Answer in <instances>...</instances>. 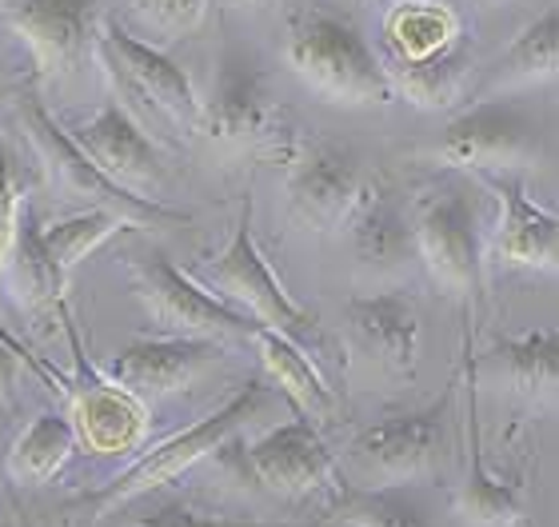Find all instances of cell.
I'll return each mask as SVG.
<instances>
[{
	"label": "cell",
	"mask_w": 559,
	"mask_h": 527,
	"mask_svg": "<svg viewBox=\"0 0 559 527\" xmlns=\"http://www.w3.org/2000/svg\"><path fill=\"white\" fill-rule=\"evenodd\" d=\"M269 399H272L269 384H260V380L245 384L221 411H212L209 420L192 423L188 432L164 440L160 447H152L148 456H140L136 464H132L124 476H117L108 488L84 495L81 504L69 507L72 524L96 527L108 512H117L120 504H132L136 495H148V492H156V488H164L168 480H176V476H185L188 468H197L200 459H209L212 452H221L236 432H245L248 423L269 408Z\"/></svg>",
	"instance_id": "cell-1"
},
{
	"label": "cell",
	"mask_w": 559,
	"mask_h": 527,
	"mask_svg": "<svg viewBox=\"0 0 559 527\" xmlns=\"http://www.w3.org/2000/svg\"><path fill=\"white\" fill-rule=\"evenodd\" d=\"M288 60L316 93L332 96L340 105H388L392 100L384 60L376 57L356 24L340 21L332 12H308L292 24Z\"/></svg>",
	"instance_id": "cell-2"
},
{
	"label": "cell",
	"mask_w": 559,
	"mask_h": 527,
	"mask_svg": "<svg viewBox=\"0 0 559 527\" xmlns=\"http://www.w3.org/2000/svg\"><path fill=\"white\" fill-rule=\"evenodd\" d=\"M200 276L221 288L228 296V304L236 312H245L248 320H257L260 328H272L280 336H288L292 344L300 348H320L324 344V332H320V320L312 312H304L288 292L284 284L272 276L269 260L260 252L257 236H252V200L245 204L240 220H236V236L233 244L224 248L216 264H204Z\"/></svg>",
	"instance_id": "cell-3"
},
{
	"label": "cell",
	"mask_w": 559,
	"mask_h": 527,
	"mask_svg": "<svg viewBox=\"0 0 559 527\" xmlns=\"http://www.w3.org/2000/svg\"><path fill=\"white\" fill-rule=\"evenodd\" d=\"M455 384H448L436 404L419 411H396L364 428L348 447L352 468L376 480V488H396V483L428 480L440 468L443 447H448V423H452Z\"/></svg>",
	"instance_id": "cell-4"
},
{
	"label": "cell",
	"mask_w": 559,
	"mask_h": 527,
	"mask_svg": "<svg viewBox=\"0 0 559 527\" xmlns=\"http://www.w3.org/2000/svg\"><path fill=\"white\" fill-rule=\"evenodd\" d=\"M24 120H28V132H33L40 156H45V165L52 168V176H57L60 188H64L69 196L88 200V208L117 212V216H124L132 228H144V224H152V228H168V224L188 220L185 212H176V208H168V204H160V200L140 196V192H129V188L117 184V180H108V176L88 160V153H84L81 144L72 141L69 132L48 117L45 105H40L36 96H28Z\"/></svg>",
	"instance_id": "cell-5"
},
{
	"label": "cell",
	"mask_w": 559,
	"mask_h": 527,
	"mask_svg": "<svg viewBox=\"0 0 559 527\" xmlns=\"http://www.w3.org/2000/svg\"><path fill=\"white\" fill-rule=\"evenodd\" d=\"M129 276L140 304L148 308V316L173 336H212V340H221V336H252L260 328L257 320H248L228 300H216L209 288H200L192 276H185L164 252L132 256Z\"/></svg>",
	"instance_id": "cell-6"
},
{
	"label": "cell",
	"mask_w": 559,
	"mask_h": 527,
	"mask_svg": "<svg viewBox=\"0 0 559 527\" xmlns=\"http://www.w3.org/2000/svg\"><path fill=\"white\" fill-rule=\"evenodd\" d=\"M416 256L428 264V272L448 292L472 296L484 284V244H479V212L476 200L464 188H443L419 200L416 220Z\"/></svg>",
	"instance_id": "cell-7"
},
{
	"label": "cell",
	"mask_w": 559,
	"mask_h": 527,
	"mask_svg": "<svg viewBox=\"0 0 559 527\" xmlns=\"http://www.w3.org/2000/svg\"><path fill=\"white\" fill-rule=\"evenodd\" d=\"M544 132L536 117L515 100H479L467 112L443 129L440 160L467 172H488V168H512L524 160H536Z\"/></svg>",
	"instance_id": "cell-8"
},
{
	"label": "cell",
	"mask_w": 559,
	"mask_h": 527,
	"mask_svg": "<svg viewBox=\"0 0 559 527\" xmlns=\"http://www.w3.org/2000/svg\"><path fill=\"white\" fill-rule=\"evenodd\" d=\"M72 356H76V368L64 380L72 399V428H76V440L93 447L96 456H129L136 452L140 440L148 435V411H144V399H136L129 387H120L117 380H108L84 360L81 336L76 328H69Z\"/></svg>",
	"instance_id": "cell-9"
},
{
	"label": "cell",
	"mask_w": 559,
	"mask_h": 527,
	"mask_svg": "<svg viewBox=\"0 0 559 527\" xmlns=\"http://www.w3.org/2000/svg\"><path fill=\"white\" fill-rule=\"evenodd\" d=\"M288 200L304 224H312L320 232L348 220L356 208L368 176H364L360 156L352 148H340L332 141H304L288 156Z\"/></svg>",
	"instance_id": "cell-10"
},
{
	"label": "cell",
	"mask_w": 559,
	"mask_h": 527,
	"mask_svg": "<svg viewBox=\"0 0 559 527\" xmlns=\"http://www.w3.org/2000/svg\"><path fill=\"white\" fill-rule=\"evenodd\" d=\"M96 40H100V52H105L112 76L124 81V88H132L140 100L156 105L180 124H197L200 96L188 81V72L173 57H164L160 48L136 40L129 28H120V21H105Z\"/></svg>",
	"instance_id": "cell-11"
},
{
	"label": "cell",
	"mask_w": 559,
	"mask_h": 527,
	"mask_svg": "<svg viewBox=\"0 0 559 527\" xmlns=\"http://www.w3.org/2000/svg\"><path fill=\"white\" fill-rule=\"evenodd\" d=\"M248 468L269 492L300 500L336 483V459L308 420L280 423L245 452Z\"/></svg>",
	"instance_id": "cell-12"
},
{
	"label": "cell",
	"mask_w": 559,
	"mask_h": 527,
	"mask_svg": "<svg viewBox=\"0 0 559 527\" xmlns=\"http://www.w3.org/2000/svg\"><path fill=\"white\" fill-rule=\"evenodd\" d=\"M221 360V340L212 336H160L132 340L108 363V380L129 387L136 399H160L188 387L209 363Z\"/></svg>",
	"instance_id": "cell-13"
},
{
	"label": "cell",
	"mask_w": 559,
	"mask_h": 527,
	"mask_svg": "<svg viewBox=\"0 0 559 527\" xmlns=\"http://www.w3.org/2000/svg\"><path fill=\"white\" fill-rule=\"evenodd\" d=\"M100 0H21L9 12L16 33L33 45V57L45 76L72 72L88 57L96 40Z\"/></svg>",
	"instance_id": "cell-14"
},
{
	"label": "cell",
	"mask_w": 559,
	"mask_h": 527,
	"mask_svg": "<svg viewBox=\"0 0 559 527\" xmlns=\"http://www.w3.org/2000/svg\"><path fill=\"white\" fill-rule=\"evenodd\" d=\"M72 141L81 144L88 160L108 180L124 184L129 192H140V188H152L164 180V160L156 153V144L140 132V124L129 117V108L117 105V100H105L100 112Z\"/></svg>",
	"instance_id": "cell-15"
},
{
	"label": "cell",
	"mask_w": 559,
	"mask_h": 527,
	"mask_svg": "<svg viewBox=\"0 0 559 527\" xmlns=\"http://www.w3.org/2000/svg\"><path fill=\"white\" fill-rule=\"evenodd\" d=\"M272 105H269V81L264 69L245 52L224 57L221 76L212 84V96L200 100V129L212 141L224 144H245L269 129Z\"/></svg>",
	"instance_id": "cell-16"
},
{
	"label": "cell",
	"mask_w": 559,
	"mask_h": 527,
	"mask_svg": "<svg viewBox=\"0 0 559 527\" xmlns=\"http://www.w3.org/2000/svg\"><path fill=\"white\" fill-rule=\"evenodd\" d=\"M479 184L500 196V232H496V260L503 268H544L551 272L559 260V220L536 200H527L520 180H500L491 172H476Z\"/></svg>",
	"instance_id": "cell-17"
},
{
	"label": "cell",
	"mask_w": 559,
	"mask_h": 527,
	"mask_svg": "<svg viewBox=\"0 0 559 527\" xmlns=\"http://www.w3.org/2000/svg\"><path fill=\"white\" fill-rule=\"evenodd\" d=\"M467 372L491 387H508L527 404H548L559 380L556 328H536L520 340H496L479 360H467Z\"/></svg>",
	"instance_id": "cell-18"
},
{
	"label": "cell",
	"mask_w": 559,
	"mask_h": 527,
	"mask_svg": "<svg viewBox=\"0 0 559 527\" xmlns=\"http://www.w3.org/2000/svg\"><path fill=\"white\" fill-rule=\"evenodd\" d=\"M352 220V248H356V264L364 276H396L404 272L412 256H416V236H412V220L404 216L392 192L380 180H368L356 200V208L348 212Z\"/></svg>",
	"instance_id": "cell-19"
},
{
	"label": "cell",
	"mask_w": 559,
	"mask_h": 527,
	"mask_svg": "<svg viewBox=\"0 0 559 527\" xmlns=\"http://www.w3.org/2000/svg\"><path fill=\"white\" fill-rule=\"evenodd\" d=\"M352 340L388 372H412L419 356V316L412 300L396 292L352 296L344 304Z\"/></svg>",
	"instance_id": "cell-20"
},
{
	"label": "cell",
	"mask_w": 559,
	"mask_h": 527,
	"mask_svg": "<svg viewBox=\"0 0 559 527\" xmlns=\"http://www.w3.org/2000/svg\"><path fill=\"white\" fill-rule=\"evenodd\" d=\"M479 423H476V392H472V408H467V476L455 492V512L476 527H512L524 524V500L512 483L491 476L479 456Z\"/></svg>",
	"instance_id": "cell-21"
},
{
	"label": "cell",
	"mask_w": 559,
	"mask_h": 527,
	"mask_svg": "<svg viewBox=\"0 0 559 527\" xmlns=\"http://www.w3.org/2000/svg\"><path fill=\"white\" fill-rule=\"evenodd\" d=\"M559 64V9H548L544 16L527 24L500 57L491 60L488 72L479 76V96L515 88V84L548 81Z\"/></svg>",
	"instance_id": "cell-22"
},
{
	"label": "cell",
	"mask_w": 559,
	"mask_h": 527,
	"mask_svg": "<svg viewBox=\"0 0 559 527\" xmlns=\"http://www.w3.org/2000/svg\"><path fill=\"white\" fill-rule=\"evenodd\" d=\"M464 36L455 12L440 0H404L392 16H388V60L384 64H412V60H428L455 45Z\"/></svg>",
	"instance_id": "cell-23"
},
{
	"label": "cell",
	"mask_w": 559,
	"mask_h": 527,
	"mask_svg": "<svg viewBox=\"0 0 559 527\" xmlns=\"http://www.w3.org/2000/svg\"><path fill=\"white\" fill-rule=\"evenodd\" d=\"M248 340L257 344L260 363H264V372L272 375V384H276L296 408L308 411V416H328V411H332V392H328L324 375H320V368L304 356L300 344H292L288 336H280V332H272V328H257Z\"/></svg>",
	"instance_id": "cell-24"
},
{
	"label": "cell",
	"mask_w": 559,
	"mask_h": 527,
	"mask_svg": "<svg viewBox=\"0 0 559 527\" xmlns=\"http://www.w3.org/2000/svg\"><path fill=\"white\" fill-rule=\"evenodd\" d=\"M384 72L392 93L400 88L419 108H443L460 96L467 72H472V45H467V36H460L436 57L412 60V64H384Z\"/></svg>",
	"instance_id": "cell-25"
},
{
	"label": "cell",
	"mask_w": 559,
	"mask_h": 527,
	"mask_svg": "<svg viewBox=\"0 0 559 527\" xmlns=\"http://www.w3.org/2000/svg\"><path fill=\"white\" fill-rule=\"evenodd\" d=\"M72 447H76V428H72V420H64L57 411H40V416L16 435L12 452L4 456V471L21 483H45L64 468V459L72 456Z\"/></svg>",
	"instance_id": "cell-26"
},
{
	"label": "cell",
	"mask_w": 559,
	"mask_h": 527,
	"mask_svg": "<svg viewBox=\"0 0 559 527\" xmlns=\"http://www.w3.org/2000/svg\"><path fill=\"white\" fill-rule=\"evenodd\" d=\"M12 264V276H16V288L24 292V300L33 308H60L64 304V284L69 276L45 256V248H40V228L28 220V212H24V224L16 220V236H12V248H9V260Z\"/></svg>",
	"instance_id": "cell-27"
},
{
	"label": "cell",
	"mask_w": 559,
	"mask_h": 527,
	"mask_svg": "<svg viewBox=\"0 0 559 527\" xmlns=\"http://www.w3.org/2000/svg\"><path fill=\"white\" fill-rule=\"evenodd\" d=\"M120 228H132V224L124 220V216H117V212L84 208V212H76V216H69V220H57V224H48V228H40V248H45V256L52 260L64 276H72V268H76L88 252H96V248L105 244L112 232H120Z\"/></svg>",
	"instance_id": "cell-28"
},
{
	"label": "cell",
	"mask_w": 559,
	"mask_h": 527,
	"mask_svg": "<svg viewBox=\"0 0 559 527\" xmlns=\"http://www.w3.org/2000/svg\"><path fill=\"white\" fill-rule=\"evenodd\" d=\"M332 516L348 527H431L424 507L396 488H340Z\"/></svg>",
	"instance_id": "cell-29"
},
{
	"label": "cell",
	"mask_w": 559,
	"mask_h": 527,
	"mask_svg": "<svg viewBox=\"0 0 559 527\" xmlns=\"http://www.w3.org/2000/svg\"><path fill=\"white\" fill-rule=\"evenodd\" d=\"M136 9L148 16L160 33H192L200 21H204V9L209 0H136Z\"/></svg>",
	"instance_id": "cell-30"
},
{
	"label": "cell",
	"mask_w": 559,
	"mask_h": 527,
	"mask_svg": "<svg viewBox=\"0 0 559 527\" xmlns=\"http://www.w3.org/2000/svg\"><path fill=\"white\" fill-rule=\"evenodd\" d=\"M132 527H296V524H260V519H221V516H200L188 504L173 500V504L156 507L152 516H140Z\"/></svg>",
	"instance_id": "cell-31"
},
{
	"label": "cell",
	"mask_w": 559,
	"mask_h": 527,
	"mask_svg": "<svg viewBox=\"0 0 559 527\" xmlns=\"http://www.w3.org/2000/svg\"><path fill=\"white\" fill-rule=\"evenodd\" d=\"M16 220H21V200H16V184H12V168L0 144V268L9 260L12 236H16Z\"/></svg>",
	"instance_id": "cell-32"
},
{
	"label": "cell",
	"mask_w": 559,
	"mask_h": 527,
	"mask_svg": "<svg viewBox=\"0 0 559 527\" xmlns=\"http://www.w3.org/2000/svg\"><path fill=\"white\" fill-rule=\"evenodd\" d=\"M12 380H16V356H12V348L0 344V396L12 387Z\"/></svg>",
	"instance_id": "cell-33"
},
{
	"label": "cell",
	"mask_w": 559,
	"mask_h": 527,
	"mask_svg": "<svg viewBox=\"0 0 559 527\" xmlns=\"http://www.w3.org/2000/svg\"><path fill=\"white\" fill-rule=\"evenodd\" d=\"M0 471H4V456H0Z\"/></svg>",
	"instance_id": "cell-34"
},
{
	"label": "cell",
	"mask_w": 559,
	"mask_h": 527,
	"mask_svg": "<svg viewBox=\"0 0 559 527\" xmlns=\"http://www.w3.org/2000/svg\"><path fill=\"white\" fill-rule=\"evenodd\" d=\"M257 4H269V0H257Z\"/></svg>",
	"instance_id": "cell-35"
},
{
	"label": "cell",
	"mask_w": 559,
	"mask_h": 527,
	"mask_svg": "<svg viewBox=\"0 0 559 527\" xmlns=\"http://www.w3.org/2000/svg\"><path fill=\"white\" fill-rule=\"evenodd\" d=\"M524 527H532V524H527V519H524Z\"/></svg>",
	"instance_id": "cell-36"
}]
</instances>
